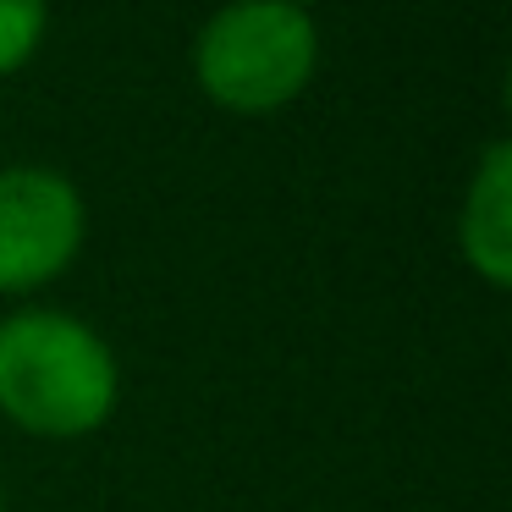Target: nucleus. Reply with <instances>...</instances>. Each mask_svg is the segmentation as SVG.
<instances>
[{"instance_id":"f257e3e1","label":"nucleus","mask_w":512,"mask_h":512,"mask_svg":"<svg viewBox=\"0 0 512 512\" xmlns=\"http://www.w3.org/2000/svg\"><path fill=\"white\" fill-rule=\"evenodd\" d=\"M116 353L94 325L61 309L0 320V413L28 435L78 441L116 408Z\"/></svg>"},{"instance_id":"f03ea898","label":"nucleus","mask_w":512,"mask_h":512,"mask_svg":"<svg viewBox=\"0 0 512 512\" xmlns=\"http://www.w3.org/2000/svg\"><path fill=\"white\" fill-rule=\"evenodd\" d=\"M320 28L292 0H226L193 39V78L221 111L276 116L309 89Z\"/></svg>"},{"instance_id":"7ed1b4c3","label":"nucleus","mask_w":512,"mask_h":512,"mask_svg":"<svg viewBox=\"0 0 512 512\" xmlns=\"http://www.w3.org/2000/svg\"><path fill=\"white\" fill-rule=\"evenodd\" d=\"M83 193L50 166L0 171V292L56 281L83 248Z\"/></svg>"},{"instance_id":"20e7f679","label":"nucleus","mask_w":512,"mask_h":512,"mask_svg":"<svg viewBox=\"0 0 512 512\" xmlns=\"http://www.w3.org/2000/svg\"><path fill=\"white\" fill-rule=\"evenodd\" d=\"M457 248L485 287L512 281V149L507 138L485 144L457 210Z\"/></svg>"},{"instance_id":"39448f33","label":"nucleus","mask_w":512,"mask_h":512,"mask_svg":"<svg viewBox=\"0 0 512 512\" xmlns=\"http://www.w3.org/2000/svg\"><path fill=\"white\" fill-rule=\"evenodd\" d=\"M50 6L45 0H0V78H12L34 61V50L45 45Z\"/></svg>"},{"instance_id":"423d86ee","label":"nucleus","mask_w":512,"mask_h":512,"mask_svg":"<svg viewBox=\"0 0 512 512\" xmlns=\"http://www.w3.org/2000/svg\"><path fill=\"white\" fill-rule=\"evenodd\" d=\"M292 6H303V12H309V0H292Z\"/></svg>"},{"instance_id":"0eeeda50","label":"nucleus","mask_w":512,"mask_h":512,"mask_svg":"<svg viewBox=\"0 0 512 512\" xmlns=\"http://www.w3.org/2000/svg\"><path fill=\"white\" fill-rule=\"evenodd\" d=\"M0 512H6V490H0Z\"/></svg>"}]
</instances>
